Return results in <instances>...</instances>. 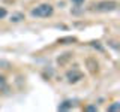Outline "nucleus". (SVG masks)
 <instances>
[{
  "label": "nucleus",
  "instance_id": "nucleus-1",
  "mask_svg": "<svg viewBox=\"0 0 120 112\" xmlns=\"http://www.w3.org/2000/svg\"><path fill=\"white\" fill-rule=\"evenodd\" d=\"M32 15L33 17H38V18H47L50 15H52V6L48 5V3H42V5L33 7Z\"/></svg>",
  "mask_w": 120,
  "mask_h": 112
},
{
  "label": "nucleus",
  "instance_id": "nucleus-2",
  "mask_svg": "<svg viewBox=\"0 0 120 112\" xmlns=\"http://www.w3.org/2000/svg\"><path fill=\"white\" fill-rule=\"evenodd\" d=\"M98 10L101 12H111V10H116L117 9V3L112 2V0H108V2H101L98 3Z\"/></svg>",
  "mask_w": 120,
  "mask_h": 112
},
{
  "label": "nucleus",
  "instance_id": "nucleus-3",
  "mask_svg": "<svg viewBox=\"0 0 120 112\" xmlns=\"http://www.w3.org/2000/svg\"><path fill=\"white\" fill-rule=\"evenodd\" d=\"M66 78H68L69 82H77V81L82 79V73L78 69H72V70H69V72L66 73Z\"/></svg>",
  "mask_w": 120,
  "mask_h": 112
},
{
  "label": "nucleus",
  "instance_id": "nucleus-4",
  "mask_svg": "<svg viewBox=\"0 0 120 112\" xmlns=\"http://www.w3.org/2000/svg\"><path fill=\"white\" fill-rule=\"evenodd\" d=\"M72 106H74V103L69 102V100H66V102H63V103L59 106V111H68V109H71Z\"/></svg>",
  "mask_w": 120,
  "mask_h": 112
},
{
  "label": "nucleus",
  "instance_id": "nucleus-5",
  "mask_svg": "<svg viewBox=\"0 0 120 112\" xmlns=\"http://www.w3.org/2000/svg\"><path fill=\"white\" fill-rule=\"evenodd\" d=\"M21 20H24V15L22 14H12L11 15V21H14V22H18Z\"/></svg>",
  "mask_w": 120,
  "mask_h": 112
},
{
  "label": "nucleus",
  "instance_id": "nucleus-6",
  "mask_svg": "<svg viewBox=\"0 0 120 112\" xmlns=\"http://www.w3.org/2000/svg\"><path fill=\"white\" fill-rule=\"evenodd\" d=\"M108 111H110V112H112V111H120V103L119 102H114L110 108H108Z\"/></svg>",
  "mask_w": 120,
  "mask_h": 112
},
{
  "label": "nucleus",
  "instance_id": "nucleus-7",
  "mask_svg": "<svg viewBox=\"0 0 120 112\" xmlns=\"http://www.w3.org/2000/svg\"><path fill=\"white\" fill-rule=\"evenodd\" d=\"M75 37H62V39H59V43H65V42H75Z\"/></svg>",
  "mask_w": 120,
  "mask_h": 112
},
{
  "label": "nucleus",
  "instance_id": "nucleus-8",
  "mask_svg": "<svg viewBox=\"0 0 120 112\" xmlns=\"http://www.w3.org/2000/svg\"><path fill=\"white\" fill-rule=\"evenodd\" d=\"M5 17H6V9H5V7H0V20L5 18Z\"/></svg>",
  "mask_w": 120,
  "mask_h": 112
},
{
  "label": "nucleus",
  "instance_id": "nucleus-9",
  "mask_svg": "<svg viewBox=\"0 0 120 112\" xmlns=\"http://www.w3.org/2000/svg\"><path fill=\"white\" fill-rule=\"evenodd\" d=\"M87 111H96V108H95V106H89Z\"/></svg>",
  "mask_w": 120,
  "mask_h": 112
}]
</instances>
